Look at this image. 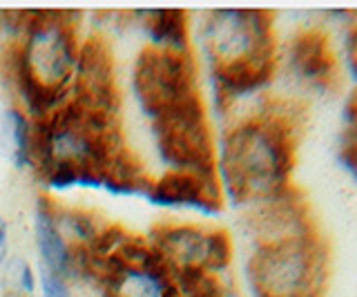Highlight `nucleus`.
<instances>
[{
	"label": "nucleus",
	"instance_id": "obj_1",
	"mask_svg": "<svg viewBox=\"0 0 357 297\" xmlns=\"http://www.w3.org/2000/svg\"><path fill=\"white\" fill-rule=\"evenodd\" d=\"M29 166L52 188L89 185L145 197L152 183L123 141L116 116L89 109L72 96L47 116L31 121Z\"/></svg>",
	"mask_w": 357,
	"mask_h": 297
},
{
	"label": "nucleus",
	"instance_id": "obj_2",
	"mask_svg": "<svg viewBox=\"0 0 357 297\" xmlns=\"http://www.w3.org/2000/svg\"><path fill=\"white\" fill-rule=\"evenodd\" d=\"M295 163V123L282 109H264L234 123L221 141V181L234 204H264L288 190Z\"/></svg>",
	"mask_w": 357,
	"mask_h": 297
},
{
	"label": "nucleus",
	"instance_id": "obj_3",
	"mask_svg": "<svg viewBox=\"0 0 357 297\" xmlns=\"http://www.w3.org/2000/svg\"><path fill=\"white\" fill-rule=\"evenodd\" d=\"M78 47L70 14L25 12L20 40L7 47L5 63L31 121L70 98Z\"/></svg>",
	"mask_w": 357,
	"mask_h": 297
},
{
	"label": "nucleus",
	"instance_id": "obj_4",
	"mask_svg": "<svg viewBox=\"0 0 357 297\" xmlns=\"http://www.w3.org/2000/svg\"><path fill=\"white\" fill-rule=\"evenodd\" d=\"M204 47L219 98L248 96L275 74L271 14L259 9H217L204 25Z\"/></svg>",
	"mask_w": 357,
	"mask_h": 297
},
{
	"label": "nucleus",
	"instance_id": "obj_5",
	"mask_svg": "<svg viewBox=\"0 0 357 297\" xmlns=\"http://www.w3.org/2000/svg\"><path fill=\"white\" fill-rule=\"evenodd\" d=\"M87 275L100 297H178L174 271L148 239L107 226L87 246Z\"/></svg>",
	"mask_w": 357,
	"mask_h": 297
},
{
	"label": "nucleus",
	"instance_id": "obj_6",
	"mask_svg": "<svg viewBox=\"0 0 357 297\" xmlns=\"http://www.w3.org/2000/svg\"><path fill=\"white\" fill-rule=\"evenodd\" d=\"M248 273L257 297H317L326 252L317 233L257 244Z\"/></svg>",
	"mask_w": 357,
	"mask_h": 297
},
{
	"label": "nucleus",
	"instance_id": "obj_7",
	"mask_svg": "<svg viewBox=\"0 0 357 297\" xmlns=\"http://www.w3.org/2000/svg\"><path fill=\"white\" fill-rule=\"evenodd\" d=\"M134 96L145 116L156 119L167 109L199 96L197 68L190 50H165L145 45L132 74Z\"/></svg>",
	"mask_w": 357,
	"mask_h": 297
},
{
	"label": "nucleus",
	"instance_id": "obj_8",
	"mask_svg": "<svg viewBox=\"0 0 357 297\" xmlns=\"http://www.w3.org/2000/svg\"><path fill=\"white\" fill-rule=\"evenodd\" d=\"M159 157L170 170L217 174V152L201 96L152 119Z\"/></svg>",
	"mask_w": 357,
	"mask_h": 297
},
{
	"label": "nucleus",
	"instance_id": "obj_9",
	"mask_svg": "<svg viewBox=\"0 0 357 297\" xmlns=\"http://www.w3.org/2000/svg\"><path fill=\"white\" fill-rule=\"evenodd\" d=\"M150 244L161 252L174 273L208 271L217 275L226 271L232 259V244L226 230L165 224L152 230Z\"/></svg>",
	"mask_w": 357,
	"mask_h": 297
},
{
	"label": "nucleus",
	"instance_id": "obj_10",
	"mask_svg": "<svg viewBox=\"0 0 357 297\" xmlns=\"http://www.w3.org/2000/svg\"><path fill=\"white\" fill-rule=\"evenodd\" d=\"M70 96L89 109L116 116L121 105V92L116 83L114 59H112V52L103 38L89 36L78 47V61Z\"/></svg>",
	"mask_w": 357,
	"mask_h": 297
},
{
	"label": "nucleus",
	"instance_id": "obj_11",
	"mask_svg": "<svg viewBox=\"0 0 357 297\" xmlns=\"http://www.w3.org/2000/svg\"><path fill=\"white\" fill-rule=\"evenodd\" d=\"M145 199L163 208H185L201 215H217L221 211L223 195L217 174L167 170L150 183Z\"/></svg>",
	"mask_w": 357,
	"mask_h": 297
},
{
	"label": "nucleus",
	"instance_id": "obj_12",
	"mask_svg": "<svg viewBox=\"0 0 357 297\" xmlns=\"http://www.w3.org/2000/svg\"><path fill=\"white\" fill-rule=\"evenodd\" d=\"M290 61L301 79L315 83L317 87H331L337 83V59L326 31L319 27L299 31L290 47Z\"/></svg>",
	"mask_w": 357,
	"mask_h": 297
},
{
	"label": "nucleus",
	"instance_id": "obj_13",
	"mask_svg": "<svg viewBox=\"0 0 357 297\" xmlns=\"http://www.w3.org/2000/svg\"><path fill=\"white\" fill-rule=\"evenodd\" d=\"M36 241L43 257V268L59 277H70L72 275V255L70 241L61 233L59 222H56V206L50 199H38L36 208Z\"/></svg>",
	"mask_w": 357,
	"mask_h": 297
},
{
	"label": "nucleus",
	"instance_id": "obj_14",
	"mask_svg": "<svg viewBox=\"0 0 357 297\" xmlns=\"http://www.w3.org/2000/svg\"><path fill=\"white\" fill-rule=\"evenodd\" d=\"M145 31L150 45L165 50H188V14L181 9H154L145 12Z\"/></svg>",
	"mask_w": 357,
	"mask_h": 297
},
{
	"label": "nucleus",
	"instance_id": "obj_15",
	"mask_svg": "<svg viewBox=\"0 0 357 297\" xmlns=\"http://www.w3.org/2000/svg\"><path fill=\"white\" fill-rule=\"evenodd\" d=\"M31 148V121L18 109L0 112V155L16 168L29 166Z\"/></svg>",
	"mask_w": 357,
	"mask_h": 297
},
{
	"label": "nucleus",
	"instance_id": "obj_16",
	"mask_svg": "<svg viewBox=\"0 0 357 297\" xmlns=\"http://www.w3.org/2000/svg\"><path fill=\"white\" fill-rule=\"evenodd\" d=\"M9 280L20 293H31L33 291V275L27 261L14 259L9 264Z\"/></svg>",
	"mask_w": 357,
	"mask_h": 297
},
{
	"label": "nucleus",
	"instance_id": "obj_17",
	"mask_svg": "<svg viewBox=\"0 0 357 297\" xmlns=\"http://www.w3.org/2000/svg\"><path fill=\"white\" fill-rule=\"evenodd\" d=\"M43 297H72L63 277L43 268Z\"/></svg>",
	"mask_w": 357,
	"mask_h": 297
},
{
	"label": "nucleus",
	"instance_id": "obj_18",
	"mask_svg": "<svg viewBox=\"0 0 357 297\" xmlns=\"http://www.w3.org/2000/svg\"><path fill=\"white\" fill-rule=\"evenodd\" d=\"M342 159L357 177V137H346L344 146H342Z\"/></svg>",
	"mask_w": 357,
	"mask_h": 297
},
{
	"label": "nucleus",
	"instance_id": "obj_19",
	"mask_svg": "<svg viewBox=\"0 0 357 297\" xmlns=\"http://www.w3.org/2000/svg\"><path fill=\"white\" fill-rule=\"evenodd\" d=\"M5 257H7V224L0 217V266L5 264Z\"/></svg>",
	"mask_w": 357,
	"mask_h": 297
},
{
	"label": "nucleus",
	"instance_id": "obj_20",
	"mask_svg": "<svg viewBox=\"0 0 357 297\" xmlns=\"http://www.w3.org/2000/svg\"><path fill=\"white\" fill-rule=\"evenodd\" d=\"M5 297H22V295H18V293H9V295H5Z\"/></svg>",
	"mask_w": 357,
	"mask_h": 297
}]
</instances>
